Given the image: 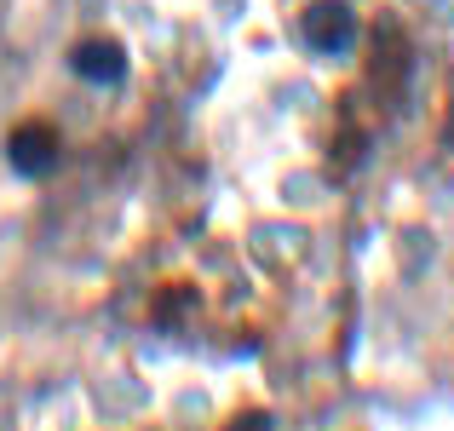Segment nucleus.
<instances>
[{
	"instance_id": "nucleus-1",
	"label": "nucleus",
	"mask_w": 454,
	"mask_h": 431,
	"mask_svg": "<svg viewBox=\"0 0 454 431\" xmlns=\"http://www.w3.org/2000/svg\"><path fill=\"white\" fill-rule=\"evenodd\" d=\"M305 41L317 46V52H351V41H356L351 6H340V0H317V6L305 12Z\"/></svg>"
},
{
	"instance_id": "nucleus-2",
	"label": "nucleus",
	"mask_w": 454,
	"mask_h": 431,
	"mask_svg": "<svg viewBox=\"0 0 454 431\" xmlns=\"http://www.w3.org/2000/svg\"><path fill=\"white\" fill-rule=\"evenodd\" d=\"M52 161H58V138H52V127H41V121H23L18 133H12V167H18L23 178H41V173H52Z\"/></svg>"
},
{
	"instance_id": "nucleus-3",
	"label": "nucleus",
	"mask_w": 454,
	"mask_h": 431,
	"mask_svg": "<svg viewBox=\"0 0 454 431\" xmlns=\"http://www.w3.org/2000/svg\"><path fill=\"white\" fill-rule=\"evenodd\" d=\"M69 64H75L81 81H98V87H115V81L127 75V52L115 41H81Z\"/></svg>"
}]
</instances>
